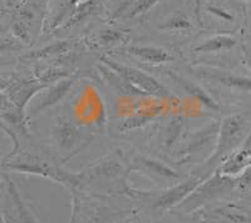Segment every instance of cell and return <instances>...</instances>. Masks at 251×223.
I'll return each instance as SVG.
<instances>
[{
    "label": "cell",
    "instance_id": "6da1fadb",
    "mask_svg": "<svg viewBox=\"0 0 251 223\" xmlns=\"http://www.w3.org/2000/svg\"><path fill=\"white\" fill-rule=\"evenodd\" d=\"M127 163L113 156H107L96 163L91 164L78 173L80 180V188L88 184L94 186L98 192L111 195H127L136 197L142 193L132 189L127 184V176L129 173Z\"/></svg>",
    "mask_w": 251,
    "mask_h": 223
},
{
    "label": "cell",
    "instance_id": "7a4b0ae2",
    "mask_svg": "<svg viewBox=\"0 0 251 223\" xmlns=\"http://www.w3.org/2000/svg\"><path fill=\"white\" fill-rule=\"evenodd\" d=\"M1 166L9 171L39 176V177L47 178V179L54 180L57 183L68 187L71 191L80 188L78 173H75V175L69 173L57 166L54 162L34 155V153H30V152H17L14 155H8L4 158Z\"/></svg>",
    "mask_w": 251,
    "mask_h": 223
},
{
    "label": "cell",
    "instance_id": "3957f363",
    "mask_svg": "<svg viewBox=\"0 0 251 223\" xmlns=\"http://www.w3.org/2000/svg\"><path fill=\"white\" fill-rule=\"evenodd\" d=\"M249 123L243 114H231L220 122L219 135L214 153L206 160V166L223 164L239 148L248 135Z\"/></svg>",
    "mask_w": 251,
    "mask_h": 223
},
{
    "label": "cell",
    "instance_id": "277c9868",
    "mask_svg": "<svg viewBox=\"0 0 251 223\" xmlns=\"http://www.w3.org/2000/svg\"><path fill=\"white\" fill-rule=\"evenodd\" d=\"M231 178L216 171L215 175L203 179L177 208L185 211V213H191L202 208L210 201L221 197L234 187Z\"/></svg>",
    "mask_w": 251,
    "mask_h": 223
},
{
    "label": "cell",
    "instance_id": "5b68a950",
    "mask_svg": "<svg viewBox=\"0 0 251 223\" xmlns=\"http://www.w3.org/2000/svg\"><path fill=\"white\" fill-rule=\"evenodd\" d=\"M100 62L106 64L107 67L114 70L120 77H122L126 82H128L132 87L141 90L145 95H156V97H170L169 89L163 87L162 84L153 77L145 73L141 69L129 67L127 64H122L117 60L102 55Z\"/></svg>",
    "mask_w": 251,
    "mask_h": 223
},
{
    "label": "cell",
    "instance_id": "8992f818",
    "mask_svg": "<svg viewBox=\"0 0 251 223\" xmlns=\"http://www.w3.org/2000/svg\"><path fill=\"white\" fill-rule=\"evenodd\" d=\"M53 138L62 151L71 153V158L79 153L80 149L84 148L92 139V137H84V133L77 124L73 123L69 118L62 115L55 118Z\"/></svg>",
    "mask_w": 251,
    "mask_h": 223
},
{
    "label": "cell",
    "instance_id": "52a82bcc",
    "mask_svg": "<svg viewBox=\"0 0 251 223\" xmlns=\"http://www.w3.org/2000/svg\"><path fill=\"white\" fill-rule=\"evenodd\" d=\"M219 129L220 122L214 120L203 128L197 129V131L192 132L191 134H188L183 139L180 152H178L182 160L191 159L195 155H200L202 153V151H207L208 148L215 149Z\"/></svg>",
    "mask_w": 251,
    "mask_h": 223
},
{
    "label": "cell",
    "instance_id": "ba28073f",
    "mask_svg": "<svg viewBox=\"0 0 251 223\" xmlns=\"http://www.w3.org/2000/svg\"><path fill=\"white\" fill-rule=\"evenodd\" d=\"M126 163L128 166L129 171L142 173L146 177L157 180V182H163V180L171 182V180L182 179V175L172 169L170 166L162 163L160 160L138 155V153H131Z\"/></svg>",
    "mask_w": 251,
    "mask_h": 223
},
{
    "label": "cell",
    "instance_id": "9c48e42d",
    "mask_svg": "<svg viewBox=\"0 0 251 223\" xmlns=\"http://www.w3.org/2000/svg\"><path fill=\"white\" fill-rule=\"evenodd\" d=\"M46 84L40 83L37 79H12L4 90L5 107H14L18 111L25 112L26 106L33 98L46 89Z\"/></svg>",
    "mask_w": 251,
    "mask_h": 223
},
{
    "label": "cell",
    "instance_id": "30bf717a",
    "mask_svg": "<svg viewBox=\"0 0 251 223\" xmlns=\"http://www.w3.org/2000/svg\"><path fill=\"white\" fill-rule=\"evenodd\" d=\"M202 180L203 177L192 176V177L186 178L185 180L182 179L181 182H177L176 184L167 188L158 196V198L154 201V208L161 209V211L177 208Z\"/></svg>",
    "mask_w": 251,
    "mask_h": 223
},
{
    "label": "cell",
    "instance_id": "8fae6325",
    "mask_svg": "<svg viewBox=\"0 0 251 223\" xmlns=\"http://www.w3.org/2000/svg\"><path fill=\"white\" fill-rule=\"evenodd\" d=\"M72 202L71 223H102V220H106V207L79 195L78 189H72Z\"/></svg>",
    "mask_w": 251,
    "mask_h": 223
},
{
    "label": "cell",
    "instance_id": "7c38bea8",
    "mask_svg": "<svg viewBox=\"0 0 251 223\" xmlns=\"http://www.w3.org/2000/svg\"><path fill=\"white\" fill-rule=\"evenodd\" d=\"M73 86H75V78L68 77L58 82V83L47 87L42 92L38 93L30 102V114L35 115L42 111L54 107L55 104L59 103L60 100L64 99L69 94Z\"/></svg>",
    "mask_w": 251,
    "mask_h": 223
},
{
    "label": "cell",
    "instance_id": "4fadbf2b",
    "mask_svg": "<svg viewBox=\"0 0 251 223\" xmlns=\"http://www.w3.org/2000/svg\"><path fill=\"white\" fill-rule=\"evenodd\" d=\"M194 73L200 79L212 80L221 86L226 87L232 90H240V92H251V78L244 77V75L234 74V73L226 72L217 68H210V67H199L194 69Z\"/></svg>",
    "mask_w": 251,
    "mask_h": 223
},
{
    "label": "cell",
    "instance_id": "5bb4252c",
    "mask_svg": "<svg viewBox=\"0 0 251 223\" xmlns=\"http://www.w3.org/2000/svg\"><path fill=\"white\" fill-rule=\"evenodd\" d=\"M169 75L171 77V79L174 80L175 83L178 84V87L182 89L188 97H191L192 99L196 100L197 103L202 104L203 107H206L207 109L214 112H219L221 109L220 104L217 103V100L207 90H205L200 84L195 83V82L187 79V78L181 77V75L176 74V73L170 72Z\"/></svg>",
    "mask_w": 251,
    "mask_h": 223
},
{
    "label": "cell",
    "instance_id": "9a60e30c",
    "mask_svg": "<svg viewBox=\"0 0 251 223\" xmlns=\"http://www.w3.org/2000/svg\"><path fill=\"white\" fill-rule=\"evenodd\" d=\"M3 178L5 180L6 187H8V196L12 201V209L14 211L12 220L15 221V223H38L33 212L29 209V207L26 206L24 200L22 198V195H20L19 189L15 186L14 182L6 175H3Z\"/></svg>",
    "mask_w": 251,
    "mask_h": 223
},
{
    "label": "cell",
    "instance_id": "2e32d148",
    "mask_svg": "<svg viewBox=\"0 0 251 223\" xmlns=\"http://www.w3.org/2000/svg\"><path fill=\"white\" fill-rule=\"evenodd\" d=\"M126 52L140 59L143 63L152 64V66H161L175 60V57L171 53L156 45H132L126 49Z\"/></svg>",
    "mask_w": 251,
    "mask_h": 223
},
{
    "label": "cell",
    "instance_id": "e0dca14e",
    "mask_svg": "<svg viewBox=\"0 0 251 223\" xmlns=\"http://www.w3.org/2000/svg\"><path fill=\"white\" fill-rule=\"evenodd\" d=\"M103 10V0H84L80 1L71 13L63 28H71L73 25L82 23L83 20L88 19L96 14H100Z\"/></svg>",
    "mask_w": 251,
    "mask_h": 223
},
{
    "label": "cell",
    "instance_id": "ac0fdd59",
    "mask_svg": "<svg viewBox=\"0 0 251 223\" xmlns=\"http://www.w3.org/2000/svg\"><path fill=\"white\" fill-rule=\"evenodd\" d=\"M98 70L100 72L102 77L104 78L107 83L111 86V88H113L114 90L120 94L126 95V97H136V95H145L141 90L136 89L134 87H132L128 82H126L122 77L117 74V73L112 70L109 67H107L106 64L100 63L98 64Z\"/></svg>",
    "mask_w": 251,
    "mask_h": 223
},
{
    "label": "cell",
    "instance_id": "d6986e66",
    "mask_svg": "<svg viewBox=\"0 0 251 223\" xmlns=\"http://www.w3.org/2000/svg\"><path fill=\"white\" fill-rule=\"evenodd\" d=\"M236 45L237 42L232 35L215 34L195 46L194 50L196 53H202V54H211V53H219L223 50H230Z\"/></svg>",
    "mask_w": 251,
    "mask_h": 223
},
{
    "label": "cell",
    "instance_id": "ffe728a7",
    "mask_svg": "<svg viewBox=\"0 0 251 223\" xmlns=\"http://www.w3.org/2000/svg\"><path fill=\"white\" fill-rule=\"evenodd\" d=\"M72 44L67 40H62V42H57L54 44H49V45L43 46V48L37 49L34 52L28 53L24 55V59H33V60H42V59H49V58H57L71 50Z\"/></svg>",
    "mask_w": 251,
    "mask_h": 223
},
{
    "label": "cell",
    "instance_id": "44dd1931",
    "mask_svg": "<svg viewBox=\"0 0 251 223\" xmlns=\"http://www.w3.org/2000/svg\"><path fill=\"white\" fill-rule=\"evenodd\" d=\"M183 132V119L180 115L172 118L165 127L162 134V144L166 151H171L175 144L181 139Z\"/></svg>",
    "mask_w": 251,
    "mask_h": 223
},
{
    "label": "cell",
    "instance_id": "7402d4cb",
    "mask_svg": "<svg viewBox=\"0 0 251 223\" xmlns=\"http://www.w3.org/2000/svg\"><path fill=\"white\" fill-rule=\"evenodd\" d=\"M72 77L71 72L66 68L60 67H48V68H35L34 79L39 80L40 83L46 86H51L66 78Z\"/></svg>",
    "mask_w": 251,
    "mask_h": 223
},
{
    "label": "cell",
    "instance_id": "603a6c76",
    "mask_svg": "<svg viewBox=\"0 0 251 223\" xmlns=\"http://www.w3.org/2000/svg\"><path fill=\"white\" fill-rule=\"evenodd\" d=\"M128 40V33L126 30L113 28L102 29L97 35L96 43L100 46H113L123 44Z\"/></svg>",
    "mask_w": 251,
    "mask_h": 223
},
{
    "label": "cell",
    "instance_id": "cb8c5ba5",
    "mask_svg": "<svg viewBox=\"0 0 251 223\" xmlns=\"http://www.w3.org/2000/svg\"><path fill=\"white\" fill-rule=\"evenodd\" d=\"M160 28L170 30V32H188L192 29V24L186 15L176 13L171 15L169 19H166V22Z\"/></svg>",
    "mask_w": 251,
    "mask_h": 223
},
{
    "label": "cell",
    "instance_id": "d4e9b609",
    "mask_svg": "<svg viewBox=\"0 0 251 223\" xmlns=\"http://www.w3.org/2000/svg\"><path fill=\"white\" fill-rule=\"evenodd\" d=\"M12 33L15 39L22 44H30L31 42V28L25 24L23 20L15 19L12 24Z\"/></svg>",
    "mask_w": 251,
    "mask_h": 223
},
{
    "label": "cell",
    "instance_id": "484cf974",
    "mask_svg": "<svg viewBox=\"0 0 251 223\" xmlns=\"http://www.w3.org/2000/svg\"><path fill=\"white\" fill-rule=\"evenodd\" d=\"M160 0H137L131 8L125 13L123 18H128V19H132V18H137L140 15L146 14L147 12H150Z\"/></svg>",
    "mask_w": 251,
    "mask_h": 223
},
{
    "label": "cell",
    "instance_id": "4316f807",
    "mask_svg": "<svg viewBox=\"0 0 251 223\" xmlns=\"http://www.w3.org/2000/svg\"><path fill=\"white\" fill-rule=\"evenodd\" d=\"M205 13L212 15V17L217 18L220 20H224V22H231L234 19L231 14L228 12H226L225 9H223L220 5H216V4L207 3L205 5Z\"/></svg>",
    "mask_w": 251,
    "mask_h": 223
},
{
    "label": "cell",
    "instance_id": "83f0119b",
    "mask_svg": "<svg viewBox=\"0 0 251 223\" xmlns=\"http://www.w3.org/2000/svg\"><path fill=\"white\" fill-rule=\"evenodd\" d=\"M22 48H23V44L18 42L15 38L0 37V54L1 53L15 52V50H20Z\"/></svg>",
    "mask_w": 251,
    "mask_h": 223
},
{
    "label": "cell",
    "instance_id": "f1b7e54d",
    "mask_svg": "<svg viewBox=\"0 0 251 223\" xmlns=\"http://www.w3.org/2000/svg\"><path fill=\"white\" fill-rule=\"evenodd\" d=\"M237 182H239L240 187L250 186L251 184V163L249 164L248 168H246L245 171H244L243 173L239 176V179H237Z\"/></svg>",
    "mask_w": 251,
    "mask_h": 223
},
{
    "label": "cell",
    "instance_id": "f546056e",
    "mask_svg": "<svg viewBox=\"0 0 251 223\" xmlns=\"http://www.w3.org/2000/svg\"><path fill=\"white\" fill-rule=\"evenodd\" d=\"M12 82V79H0V103H5V98H4V90L6 89V87L9 86V83Z\"/></svg>",
    "mask_w": 251,
    "mask_h": 223
},
{
    "label": "cell",
    "instance_id": "4dcf8cb0",
    "mask_svg": "<svg viewBox=\"0 0 251 223\" xmlns=\"http://www.w3.org/2000/svg\"><path fill=\"white\" fill-rule=\"evenodd\" d=\"M244 60H245V63L248 64L249 68L251 69V53L246 49H244Z\"/></svg>",
    "mask_w": 251,
    "mask_h": 223
},
{
    "label": "cell",
    "instance_id": "1f68e13d",
    "mask_svg": "<svg viewBox=\"0 0 251 223\" xmlns=\"http://www.w3.org/2000/svg\"><path fill=\"white\" fill-rule=\"evenodd\" d=\"M0 223H6L5 218L3 217V215H1V213H0Z\"/></svg>",
    "mask_w": 251,
    "mask_h": 223
},
{
    "label": "cell",
    "instance_id": "d6a6232c",
    "mask_svg": "<svg viewBox=\"0 0 251 223\" xmlns=\"http://www.w3.org/2000/svg\"><path fill=\"white\" fill-rule=\"evenodd\" d=\"M3 183H4V180H3V178H1V176H0V188L3 187Z\"/></svg>",
    "mask_w": 251,
    "mask_h": 223
},
{
    "label": "cell",
    "instance_id": "836d02e7",
    "mask_svg": "<svg viewBox=\"0 0 251 223\" xmlns=\"http://www.w3.org/2000/svg\"><path fill=\"white\" fill-rule=\"evenodd\" d=\"M246 1H248V3H251V0H246Z\"/></svg>",
    "mask_w": 251,
    "mask_h": 223
},
{
    "label": "cell",
    "instance_id": "e575fe53",
    "mask_svg": "<svg viewBox=\"0 0 251 223\" xmlns=\"http://www.w3.org/2000/svg\"><path fill=\"white\" fill-rule=\"evenodd\" d=\"M128 223H137V222H128Z\"/></svg>",
    "mask_w": 251,
    "mask_h": 223
}]
</instances>
